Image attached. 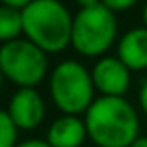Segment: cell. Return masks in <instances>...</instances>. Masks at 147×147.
Here are the masks:
<instances>
[{
    "instance_id": "cell-14",
    "label": "cell",
    "mask_w": 147,
    "mask_h": 147,
    "mask_svg": "<svg viewBox=\"0 0 147 147\" xmlns=\"http://www.w3.org/2000/svg\"><path fill=\"white\" fill-rule=\"evenodd\" d=\"M17 147H50L45 140H28V142H22Z\"/></svg>"
},
{
    "instance_id": "cell-10",
    "label": "cell",
    "mask_w": 147,
    "mask_h": 147,
    "mask_svg": "<svg viewBox=\"0 0 147 147\" xmlns=\"http://www.w3.org/2000/svg\"><path fill=\"white\" fill-rule=\"evenodd\" d=\"M19 34H24L22 11H17L2 4L0 6V39L4 43H9V41L17 39Z\"/></svg>"
},
{
    "instance_id": "cell-7",
    "label": "cell",
    "mask_w": 147,
    "mask_h": 147,
    "mask_svg": "<svg viewBox=\"0 0 147 147\" xmlns=\"http://www.w3.org/2000/svg\"><path fill=\"white\" fill-rule=\"evenodd\" d=\"M7 115L22 130H32L45 117V102L34 88H19L7 104Z\"/></svg>"
},
{
    "instance_id": "cell-4",
    "label": "cell",
    "mask_w": 147,
    "mask_h": 147,
    "mask_svg": "<svg viewBox=\"0 0 147 147\" xmlns=\"http://www.w3.org/2000/svg\"><path fill=\"white\" fill-rule=\"evenodd\" d=\"M93 78L82 63L61 61L50 75V97L65 115L88 112L93 100Z\"/></svg>"
},
{
    "instance_id": "cell-5",
    "label": "cell",
    "mask_w": 147,
    "mask_h": 147,
    "mask_svg": "<svg viewBox=\"0 0 147 147\" xmlns=\"http://www.w3.org/2000/svg\"><path fill=\"white\" fill-rule=\"evenodd\" d=\"M49 61L47 52L28 39H15L0 49V69L9 82L19 88H34L43 80Z\"/></svg>"
},
{
    "instance_id": "cell-6",
    "label": "cell",
    "mask_w": 147,
    "mask_h": 147,
    "mask_svg": "<svg viewBox=\"0 0 147 147\" xmlns=\"http://www.w3.org/2000/svg\"><path fill=\"white\" fill-rule=\"evenodd\" d=\"M130 69L119 58H102L91 71L95 90L102 97H123L130 86Z\"/></svg>"
},
{
    "instance_id": "cell-3",
    "label": "cell",
    "mask_w": 147,
    "mask_h": 147,
    "mask_svg": "<svg viewBox=\"0 0 147 147\" xmlns=\"http://www.w3.org/2000/svg\"><path fill=\"white\" fill-rule=\"evenodd\" d=\"M115 36L117 19L114 11L108 9L104 2H82L73 21V47L84 56H99L112 47Z\"/></svg>"
},
{
    "instance_id": "cell-9",
    "label": "cell",
    "mask_w": 147,
    "mask_h": 147,
    "mask_svg": "<svg viewBox=\"0 0 147 147\" xmlns=\"http://www.w3.org/2000/svg\"><path fill=\"white\" fill-rule=\"evenodd\" d=\"M119 60L132 71L147 69V28H132L119 39Z\"/></svg>"
},
{
    "instance_id": "cell-16",
    "label": "cell",
    "mask_w": 147,
    "mask_h": 147,
    "mask_svg": "<svg viewBox=\"0 0 147 147\" xmlns=\"http://www.w3.org/2000/svg\"><path fill=\"white\" fill-rule=\"evenodd\" d=\"M144 24H145V28H147V4H145V7H144Z\"/></svg>"
},
{
    "instance_id": "cell-8",
    "label": "cell",
    "mask_w": 147,
    "mask_h": 147,
    "mask_svg": "<svg viewBox=\"0 0 147 147\" xmlns=\"http://www.w3.org/2000/svg\"><path fill=\"white\" fill-rule=\"evenodd\" d=\"M88 136L86 121L76 115H61L47 132V144L50 147H80Z\"/></svg>"
},
{
    "instance_id": "cell-12",
    "label": "cell",
    "mask_w": 147,
    "mask_h": 147,
    "mask_svg": "<svg viewBox=\"0 0 147 147\" xmlns=\"http://www.w3.org/2000/svg\"><path fill=\"white\" fill-rule=\"evenodd\" d=\"M106 7L108 9H112L114 13H117V11H125L129 9V7L134 6V0H106Z\"/></svg>"
},
{
    "instance_id": "cell-11",
    "label": "cell",
    "mask_w": 147,
    "mask_h": 147,
    "mask_svg": "<svg viewBox=\"0 0 147 147\" xmlns=\"http://www.w3.org/2000/svg\"><path fill=\"white\" fill-rule=\"evenodd\" d=\"M17 132L19 127L7 115V112H2L0 114V147H17Z\"/></svg>"
},
{
    "instance_id": "cell-2",
    "label": "cell",
    "mask_w": 147,
    "mask_h": 147,
    "mask_svg": "<svg viewBox=\"0 0 147 147\" xmlns=\"http://www.w3.org/2000/svg\"><path fill=\"white\" fill-rule=\"evenodd\" d=\"M24 36L43 52H60L73 39L71 13L56 0H34L22 11Z\"/></svg>"
},
{
    "instance_id": "cell-1",
    "label": "cell",
    "mask_w": 147,
    "mask_h": 147,
    "mask_svg": "<svg viewBox=\"0 0 147 147\" xmlns=\"http://www.w3.org/2000/svg\"><path fill=\"white\" fill-rule=\"evenodd\" d=\"M88 136L99 147H130L138 138V114L125 97H99L86 112Z\"/></svg>"
},
{
    "instance_id": "cell-15",
    "label": "cell",
    "mask_w": 147,
    "mask_h": 147,
    "mask_svg": "<svg viewBox=\"0 0 147 147\" xmlns=\"http://www.w3.org/2000/svg\"><path fill=\"white\" fill-rule=\"evenodd\" d=\"M130 147H147V136H138L136 142H134Z\"/></svg>"
},
{
    "instance_id": "cell-13",
    "label": "cell",
    "mask_w": 147,
    "mask_h": 147,
    "mask_svg": "<svg viewBox=\"0 0 147 147\" xmlns=\"http://www.w3.org/2000/svg\"><path fill=\"white\" fill-rule=\"evenodd\" d=\"M140 104H142V110L147 114V80L142 84V90H140Z\"/></svg>"
}]
</instances>
